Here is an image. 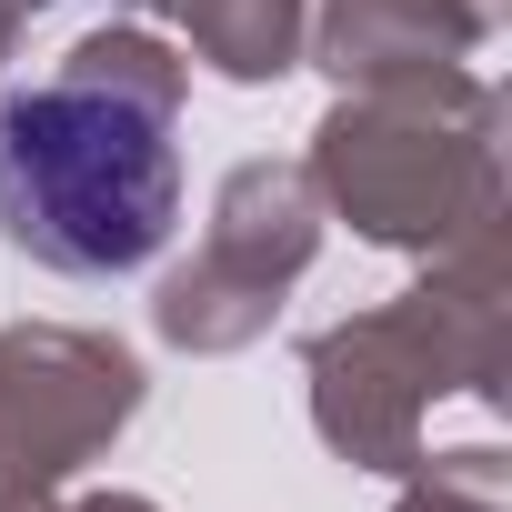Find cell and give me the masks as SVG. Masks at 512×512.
Listing matches in <instances>:
<instances>
[{"mask_svg": "<svg viewBox=\"0 0 512 512\" xmlns=\"http://www.w3.org/2000/svg\"><path fill=\"white\" fill-rule=\"evenodd\" d=\"M181 221L171 71L141 41H91L41 91L0 101V231L41 272L121 282Z\"/></svg>", "mask_w": 512, "mask_h": 512, "instance_id": "cell-1", "label": "cell"}]
</instances>
